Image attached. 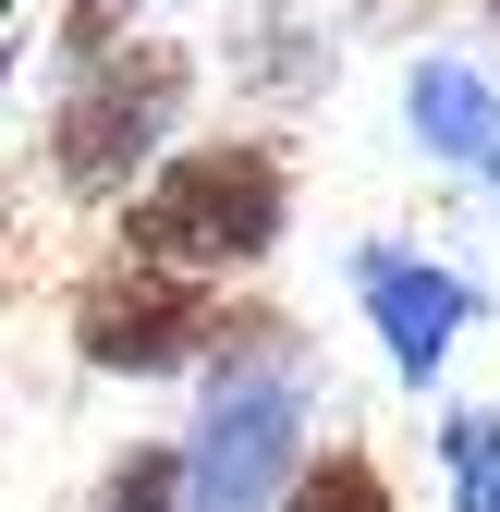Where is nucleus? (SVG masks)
Wrapping results in <instances>:
<instances>
[{"label": "nucleus", "instance_id": "423d86ee", "mask_svg": "<svg viewBox=\"0 0 500 512\" xmlns=\"http://www.w3.org/2000/svg\"><path fill=\"white\" fill-rule=\"evenodd\" d=\"M403 135L440 159V171H464V183L500 196V86L476 74V61H452V49L415 61V74H403Z\"/></svg>", "mask_w": 500, "mask_h": 512}, {"label": "nucleus", "instance_id": "f03ea898", "mask_svg": "<svg viewBox=\"0 0 500 512\" xmlns=\"http://www.w3.org/2000/svg\"><path fill=\"white\" fill-rule=\"evenodd\" d=\"M293 208H305V183H293L281 135H183L135 196L110 208V256H147V269L244 293L257 269H281Z\"/></svg>", "mask_w": 500, "mask_h": 512}, {"label": "nucleus", "instance_id": "20e7f679", "mask_svg": "<svg viewBox=\"0 0 500 512\" xmlns=\"http://www.w3.org/2000/svg\"><path fill=\"white\" fill-rule=\"evenodd\" d=\"M232 330V293L220 281H183V269H147V256H98V269L61 293V342H74L86 378L110 391H159V378H196Z\"/></svg>", "mask_w": 500, "mask_h": 512}, {"label": "nucleus", "instance_id": "6e6552de", "mask_svg": "<svg viewBox=\"0 0 500 512\" xmlns=\"http://www.w3.org/2000/svg\"><path fill=\"white\" fill-rule=\"evenodd\" d=\"M427 464H440V512H500V403H440Z\"/></svg>", "mask_w": 500, "mask_h": 512}, {"label": "nucleus", "instance_id": "f257e3e1", "mask_svg": "<svg viewBox=\"0 0 500 512\" xmlns=\"http://www.w3.org/2000/svg\"><path fill=\"white\" fill-rule=\"evenodd\" d=\"M318 342L293 305L232 293V330L196 366V427H183V512H281L318 452Z\"/></svg>", "mask_w": 500, "mask_h": 512}, {"label": "nucleus", "instance_id": "9b49d317", "mask_svg": "<svg viewBox=\"0 0 500 512\" xmlns=\"http://www.w3.org/2000/svg\"><path fill=\"white\" fill-rule=\"evenodd\" d=\"M13 25H25V0H0V86H13Z\"/></svg>", "mask_w": 500, "mask_h": 512}, {"label": "nucleus", "instance_id": "1a4fd4ad", "mask_svg": "<svg viewBox=\"0 0 500 512\" xmlns=\"http://www.w3.org/2000/svg\"><path fill=\"white\" fill-rule=\"evenodd\" d=\"M86 512H183V439H122L86 488Z\"/></svg>", "mask_w": 500, "mask_h": 512}, {"label": "nucleus", "instance_id": "7ed1b4c3", "mask_svg": "<svg viewBox=\"0 0 500 512\" xmlns=\"http://www.w3.org/2000/svg\"><path fill=\"white\" fill-rule=\"evenodd\" d=\"M183 110H196V49H183V37L110 49L98 74H74V86L49 98V122H37L49 183H61L74 208H122V196L183 147Z\"/></svg>", "mask_w": 500, "mask_h": 512}, {"label": "nucleus", "instance_id": "9d476101", "mask_svg": "<svg viewBox=\"0 0 500 512\" xmlns=\"http://www.w3.org/2000/svg\"><path fill=\"white\" fill-rule=\"evenodd\" d=\"M110 49H135V0H74V13H61V86L98 74Z\"/></svg>", "mask_w": 500, "mask_h": 512}, {"label": "nucleus", "instance_id": "39448f33", "mask_svg": "<svg viewBox=\"0 0 500 512\" xmlns=\"http://www.w3.org/2000/svg\"><path fill=\"white\" fill-rule=\"evenodd\" d=\"M342 281H354V317H366V342H379V366L403 391H427L488 317V281L452 269V256H427V244H354Z\"/></svg>", "mask_w": 500, "mask_h": 512}, {"label": "nucleus", "instance_id": "0eeeda50", "mask_svg": "<svg viewBox=\"0 0 500 512\" xmlns=\"http://www.w3.org/2000/svg\"><path fill=\"white\" fill-rule=\"evenodd\" d=\"M281 512H403V476H391L379 439L330 427L318 452H305V476H293V500H281Z\"/></svg>", "mask_w": 500, "mask_h": 512}]
</instances>
